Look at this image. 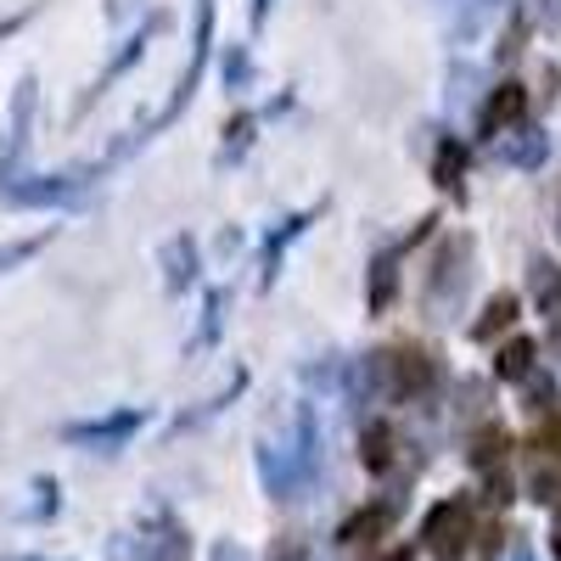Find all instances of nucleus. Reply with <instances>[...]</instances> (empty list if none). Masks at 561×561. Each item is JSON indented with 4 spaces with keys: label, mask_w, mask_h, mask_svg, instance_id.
I'll use <instances>...</instances> for the list:
<instances>
[{
    "label": "nucleus",
    "mask_w": 561,
    "mask_h": 561,
    "mask_svg": "<svg viewBox=\"0 0 561 561\" xmlns=\"http://www.w3.org/2000/svg\"><path fill=\"white\" fill-rule=\"evenodd\" d=\"M293 438L280 444H259V472H264V489L275 500H298L309 483H314V449H320V433H314V410L298 404L287 415Z\"/></svg>",
    "instance_id": "nucleus-1"
},
{
    "label": "nucleus",
    "mask_w": 561,
    "mask_h": 561,
    "mask_svg": "<svg viewBox=\"0 0 561 561\" xmlns=\"http://www.w3.org/2000/svg\"><path fill=\"white\" fill-rule=\"evenodd\" d=\"M472 259H478V242L455 230V237L438 242L433 253V270H427V287H421V304H427L433 320H455L466 293H472Z\"/></svg>",
    "instance_id": "nucleus-2"
},
{
    "label": "nucleus",
    "mask_w": 561,
    "mask_h": 561,
    "mask_svg": "<svg viewBox=\"0 0 561 561\" xmlns=\"http://www.w3.org/2000/svg\"><path fill=\"white\" fill-rule=\"evenodd\" d=\"M421 539H427V550L438 561H460V550L472 545V511L460 500H438L427 511V523H421Z\"/></svg>",
    "instance_id": "nucleus-3"
},
{
    "label": "nucleus",
    "mask_w": 561,
    "mask_h": 561,
    "mask_svg": "<svg viewBox=\"0 0 561 561\" xmlns=\"http://www.w3.org/2000/svg\"><path fill=\"white\" fill-rule=\"evenodd\" d=\"M208 45H214V0H197V45H192V62H185V73H180V84H174V102L158 113V124L152 129H163V124H174L180 113H185V102L197 96V84H203V68H208Z\"/></svg>",
    "instance_id": "nucleus-4"
},
{
    "label": "nucleus",
    "mask_w": 561,
    "mask_h": 561,
    "mask_svg": "<svg viewBox=\"0 0 561 561\" xmlns=\"http://www.w3.org/2000/svg\"><path fill=\"white\" fill-rule=\"evenodd\" d=\"M79 197V180L73 174H12V180H0V203L7 208H57V203H73Z\"/></svg>",
    "instance_id": "nucleus-5"
},
{
    "label": "nucleus",
    "mask_w": 561,
    "mask_h": 561,
    "mask_svg": "<svg viewBox=\"0 0 561 561\" xmlns=\"http://www.w3.org/2000/svg\"><path fill=\"white\" fill-rule=\"evenodd\" d=\"M140 427H147V410H113L102 421H73V427H62L68 444H90V449H118L129 444Z\"/></svg>",
    "instance_id": "nucleus-6"
},
{
    "label": "nucleus",
    "mask_w": 561,
    "mask_h": 561,
    "mask_svg": "<svg viewBox=\"0 0 561 561\" xmlns=\"http://www.w3.org/2000/svg\"><path fill=\"white\" fill-rule=\"evenodd\" d=\"M545 158H550V129H539V124H517L494 140V163H505V169H539Z\"/></svg>",
    "instance_id": "nucleus-7"
},
{
    "label": "nucleus",
    "mask_w": 561,
    "mask_h": 561,
    "mask_svg": "<svg viewBox=\"0 0 561 561\" xmlns=\"http://www.w3.org/2000/svg\"><path fill=\"white\" fill-rule=\"evenodd\" d=\"M393 382H399V399L433 393V382H438L433 354H427V348H415V343H399V348H393Z\"/></svg>",
    "instance_id": "nucleus-8"
},
{
    "label": "nucleus",
    "mask_w": 561,
    "mask_h": 561,
    "mask_svg": "<svg viewBox=\"0 0 561 561\" xmlns=\"http://www.w3.org/2000/svg\"><path fill=\"white\" fill-rule=\"evenodd\" d=\"M118 561H192V539H185V528H174V523H152L135 539V556H118Z\"/></svg>",
    "instance_id": "nucleus-9"
},
{
    "label": "nucleus",
    "mask_w": 561,
    "mask_h": 561,
    "mask_svg": "<svg viewBox=\"0 0 561 561\" xmlns=\"http://www.w3.org/2000/svg\"><path fill=\"white\" fill-rule=\"evenodd\" d=\"M523 113H528V90L505 79V84L494 90V96H489V107H483V124H478V129L489 135V147H494V140H500L505 129H517V124H523Z\"/></svg>",
    "instance_id": "nucleus-10"
},
{
    "label": "nucleus",
    "mask_w": 561,
    "mask_h": 561,
    "mask_svg": "<svg viewBox=\"0 0 561 561\" xmlns=\"http://www.w3.org/2000/svg\"><path fill=\"white\" fill-rule=\"evenodd\" d=\"M158 259H163V287H169V293H185V287L197 280V242L185 237V230L163 242Z\"/></svg>",
    "instance_id": "nucleus-11"
},
{
    "label": "nucleus",
    "mask_w": 561,
    "mask_h": 561,
    "mask_svg": "<svg viewBox=\"0 0 561 561\" xmlns=\"http://www.w3.org/2000/svg\"><path fill=\"white\" fill-rule=\"evenodd\" d=\"M505 455H511L505 421H483V427L472 433V444H466V466H478V472H494V466H505Z\"/></svg>",
    "instance_id": "nucleus-12"
},
{
    "label": "nucleus",
    "mask_w": 561,
    "mask_h": 561,
    "mask_svg": "<svg viewBox=\"0 0 561 561\" xmlns=\"http://www.w3.org/2000/svg\"><path fill=\"white\" fill-rule=\"evenodd\" d=\"M399 259H404V248H388L377 264H370V287H365L370 314H388L393 309V298H399Z\"/></svg>",
    "instance_id": "nucleus-13"
},
{
    "label": "nucleus",
    "mask_w": 561,
    "mask_h": 561,
    "mask_svg": "<svg viewBox=\"0 0 561 561\" xmlns=\"http://www.w3.org/2000/svg\"><path fill=\"white\" fill-rule=\"evenodd\" d=\"M393 511H399L393 500H382V505H359L354 517L337 528V545H365V539L377 545V539L388 534V523H393Z\"/></svg>",
    "instance_id": "nucleus-14"
},
{
    "label": "nucleus",
    "mask_w": 561,
    "mask_h": 561,
    "mask_svg": "<svg viewBox=\"0 0 561 561\" xmlns=\"http://www.w3.org/2000/svg\"><path fill=\"white\" fill-rule=\"evenodd\" d=\"M517 314H523L517 293H494V298L483 304V314L472 320V343H500V332H511V325H517Z\"/></svg>",
    "instance_id": "nucleus-15"
},
{
    "label": "nucleus",
    "mask_w": 561,
    "mask_h": 561,
    "mask_svg": "<svg viewBox=\"0 0 561 561\" xmlns=\"http://www.w3.org/2000/svg\"><path fill=\"white\" fill-rule=\"evenodd\" d=\"M359 460H365V472H393V460H399V433L388 427V421H370V427L359 433Z\"/></svg>",
    "instance_id": "nucleus-16"
},
{
    "label": "nucleus",
    "mask_w": 561,
    "mask_h": 561,
    "mask_svg": "<svg viewBox=\"0 0 561 561\" xmlns=\"http://www.w3.org/2000/svg\"><path fill=\"white\" fill-rule=\"evenodd\" d=\"M534 359H539V343L534 337H511L494 348V377L500 382H528L534 377Z\"/></svg>",
    "instance_id": "nucleus-17"
},
{
    "label": "nucleus",
    "mask_w": 561,
    "mask_h": 561,
    "mask_svg": "<svg viewBox=\"0 0 561 561\" xmlns=\"http://www.w3.org/2000/svg\"><path fill=\"white\" fill-rule=\"evenodd\" d=\"M309 219H314V214H293V219L280 225L275 237H270V248H264V287H275V270H280V253H287V242L298 237V230H304Z\"/></svg>",
    "instance_id": "nucleus-18"
},
{
    "label": "nucleus",
    "mask_w": 561,
    "mask_h": 561,
    "mask_svg": "<svg viewBox=\"0 0 561 561\" xmlns=\"http://www.w3.org/2000/svg\"><path fill=\"white\" fill-rule=\"evenodd\" d=\"M460 174H466V147L460 140H444L438 158H433V180L444 185V192H460Z\"/></svg>",
    "instance_id": "nucleus-19"
},
{
    "label": "nucleus",
    "mask_w": 561,
    "mask_h": 561,
    "mask_svg": "<svg viewBox=\"0 0 561 561\" xmlns=\"http://www.w3.org/2000/svg\"><path fill=\"white\" fill-rule=\"evenodd\" d=\"M500 12H511V0H466V18L455 23V34H460V39H478L483 23L500 18Z\"/></svg>",
    "instance_id": "nucleus-20"
},
{
    "label": "nucleus",
    "mask_w": 561,
    "mask_h": 561,
    "mask_svg": "<svg viewBox=\"0 0 561 561\" xmlns=\"http://www.w3.org/2000/svg\"><path fill=\"white\" fill-rule=\"evenodd\" d=\"M489 410V382H478V377H466L460 388H455V415H466V421H478Z\"/></svg>",
    "instance_id": "nucleus-21"
},
{
    "label": "nucleus",
    "mask_w": 561,
    "mask_h": 561,
    "mask_svg": "<svg viewBox=\"0 0 561 561\" xmlns=\"http://www.w3.org/2000/svg\"><path fill=\"white\" fill-rule=\"evenodd\" d=\"M248 140H253V113H237V118L225 124V152H219V163L242 158V152H248Z\"/></svg>",
    "instance_id": "nucleus-22"
},
{
    "label": "nucleus",
    "mask_w": 561,
    "mask_h": 561,
    "mask_svg": "<svg viewBox=\"0 0 561 561\" xmlns=\"http://www.w3.org/2000/svg\"><path fill=\"white\" fill-rule=\"evenodd\" d=\"M523 404H528L534 415H545V410L556 404V377H545V370H534V377L523 382Z\"/></svg>",
    "instance_id": "nucleus-23"
},
{
    "label": "nucleus",
    "mask_w": 561,
    "mask_h": 561,
    "mask_svg": "<svg viewBox=\"0 0 561 561\" xmlns=\"http://www.w3.org/2000/svg\"><path fill=\"white\" fill-rule=\"evenodd\" d=\"M528 494H534L539 505H561V472H556V466H534Z\"/></svg>",
    "instance_id": "nucleus-24"
},
{
    "label": "nucleus",
    "mask_w": 561,
    "mask_h": 561,
    "mask_svg": "<svg viewBox=\"0 0 561 561\" xmlns=\"http://www.w3.org/2000/svg\"><path fill=\"white\" fill-rule=\"evenodd\" d=\"M225 293H208V309H203V332H197V348H208L214 337H219V325H225Z\"/></svg>",
    "instance_id": "nucleus-25"
},
{
    "label": "nucleus",
    "mask_w": 561,
    "mask_h": 561,
    "mask_svg": "<svg viewBox=\"0 0 561 561\" xmlns=\"http://www.w3.org/2000/svg\"><path fill=\"white\" fill-rule=\"evenodd\" d=\"M523 39H528V28H523V18H511V34H500V62H517L523 57Z\"/></svg>",
    "instance_id": "nucleus-26"
},
{
    "label": "nucleus",
    "mask_w": 561,
    "mask_h": 561,
    "mask_svg": "<svg viewBox=\"0 0 561 561\" xmlns=\"http://www.w3.org/2000/svg\"><path fill=\"white\" fill-rule=\"evenodd\" d=\"M39 248H45V237H28V242H12V248H0V270H12V264L34 259Z\"/></svg>",
    "instance_id": "nucleus-27"
},
{
    "label": "nucleus",
    "mask_w": 561,
    "mask_h": 561,
    "mask_svg": "<svg viewBox=\"0 0 561 561\" xmlns=\"http://www.w3.org/2000/svg\"><path fill=\"white\" fill-rule=\"evenodd\" d=\"M304 377H309L314 388H343V365H337V359H325V365H309Z\"/></svg>",
    "instance_id": "nucleus-28"
},
{
    "label": "nucleus",
    "mask_w": 561,
    "mask_h": 561,
    "mask_svg": "<svg viewBox=\"0 0 561 561\" xmlns=\"http://www.w3.org/2000/svg\"><path fill=\"white\" fill-rule=\"evenodd\" d=\"M270 561H309V550H304L298 534H280V545L270 550Z\"/></svg>",
    "instance_id": "nucleus-29"
},
{
    "label": "nucleus",
    "mask_w": 561,
    "mask_h": 561,
    "mask_svg": "<svg viewBox=\"0 0 561 561\" xmlns=\"http://www.w3.org/2000/svg\"><path fill=\"white\" fill-rule=\"evenodd\" d=\"M489 500H494V505L517 500V494H511V472H505V466H494V472H489Z\"/></svg>",
    "instance_id": "nucleus-30"
},
{
    "label": "nucleus",
    "mask_w": 561,
    "mask_h": 561,
    "mask_svg": "<svg viewBox=\"0 0 561 561\" xmlns=\"http://www.w3.org/2000/svg\"><path fill=\"white\" fill-rule=\"evenodd\" d=\"M225 79H230V90L248 84V57H242V51H230V57H225Z\"/></svg>",
    "instance_id": "nucleus-31"
},
{
    "label": "nucleus",
    "mask_w": 561,
    "mask_h": 561,
    "mask_svg": "<svg viewBox=\"0 0 561 561\" xmlns=\"http://www.w3.org/2000/svg\"><path fill=\"white\" fill-rule=\"evenodd\" d=\"M539 449H550L561 460V421H550V427H539Z\"/></svg>",
    "instance_id": "nucleus-32"
},
{
    "label": "nucleus",
    "mask_w": 561,
    "mask_h": 561,
    "mask_svg": "<svg viewBox=\"0 0 561 561\" xmlns=\"http://www.w3.org/2000/svg\"><path fill=\"white\" fill-rule=\"evenodd\" d=\"M556 96H561V68L545 62V102H556Z\"/></svg>",
    "instance_id": "nucleus-33"
},
{
    "label": "nucleus",
    "mask_w": 561,
    "mask_h": 561,
    "mask_svg": "<svg viewBox=\"0 0 561 561\" xmlns=\"http://www.w3.org/2000/svg\"><path fill=\"white\" fill-rule=\"evenodd\" d=\"M478 539H483V556H494V550H500V528H483Z\"/></svg>",
    "instance_id": "nucleus-34"
},
{
    "label": "nucleus",
    "mask_w": 561,
    "mask_h": 561,
    "mask_svg": "<svg viewBox=\"0 0 561 561\" xmlns=\"http://www.w3.org/2000/svg\"><path fill=\"white\" fill-rule=\"evenodd\" d=\"M264 18H270V0H253V28H264Z\"/></svg>",
    "instance_id": "nucleus-35"
},
{
    "label": "nucleus",
    "mask_w": 561,
    "mask_h": 561,
    "mask_svg": "<svg viewBox=\"0 0 561 561\" xmlns=\"http://www.w3.org/2000/svg\"><path fill=\"white\" fill-rule=\"evenodd\" d=\"M214 561H242V550H237V545H219V550H214Z\"/></svg>",
    "instance_id": "nucleus-36"
},
{
    "label": "nucleus",
    "mask_w": 561,
    "mask_h": 561,
    "mask_svg": "<svg viewBox=\"0 0 561 561\" xmlns=\"http://www.w3.org/2000/svg\"><path fill=\"white\" fill-rule=\"evenodd\" d=\"M410 550H415V545H404V550H388L382 561H410Z\"/></svg>",
    "instance_id": "nucleus-37"
},
{
    "label": "nucleus",
    "mask_w": 561,
    "mask_h": 561,
    "mask_svg": "<svg viewBox=\"0 0 561 561\" xmlns=\"http://www.w3.org/2000/svg\"><path fill=\"white\" fill-rule=\"evenodd\" d=\"M550 550H556V556H561V523H556V534H550Z\"/></svg>",
    "instance_id": "nucleus-38"
},
{
    "label": "nucleus",
    "mask_w": 561,
    "mask_h": 561,
    "mask_svg": "<svg viewBox=\"0 0 561 561\" xmlns=\"http://www.w3.org/2000/svg\"><path fill=\"white\" fill-rule=\"evenodd\" d=\"M511 561H534V556H528V550H517V556H511Z\"/></svg>",
    "instance_id": "nucleus-39"
},
{
    "label": "nucleus",
    "mask_w": 561,
    "mask_h": 561,
    "mask_svg": "<svg viewBox=\"0 0 561 561\" xmlns=\"http://www.w3.org/2000/svg\"><path fill=\"white\" fill-rule=\"evenodd\" d=\"M556 225H561V219H556Z\"/></svg>",
    "instance_id": "nucleus-40"
}]
</instances>
